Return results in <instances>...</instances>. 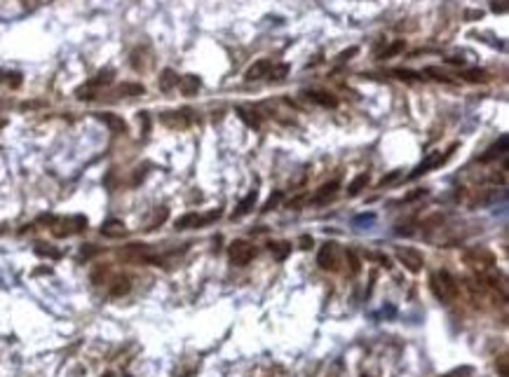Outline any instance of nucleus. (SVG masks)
I'll use <instances>...</instances> for the list:
<instances>
[{"mask_svg":"<svg viewBox=\"0 0 509 377\" xmlns=\"http://www.w3.org/2000/svg\"><path fill=\"white\" fill-rule=\"evenodd\" d=\"M505 153H507V136H500V141H498V143H493L491 148H488V150L479 157V162H483V164H486V162H493V160H498V157H502Z\"/></svg>","mask_w":509,"mask_h":377,"instance_id":"ddd939ff","label":"nucleus"},{"mask_svg":"<svg viewBox=\"0 0 509 377\" xmlns=\"http://www.w3.org/2000/svg\"><path fill=\"white\" fill-rule=\"evenodd\" d=\"M87 230V218L85 215H68V218H54L52 232L54 237H71V234L85 232Z\"/></svg>","mask_w":509,"mask_h":377,"instance_id":"f03ea898","label":"nucleus"},{"mask_svg":"<svg viewBox=\"0 0 509 377\" xmlns=\"http://www.w3.org/2000/svg\"><path fill=\"white\" fill-rule=\"evenodd\" d=\"M108 279H110V269H108V267H97L94 272H92V281H94V284H99V286H101V284H106Z\"/></svg>","mask_w":509,"mask_h":377,"instance_id":"7c9ffc66","label":"nucleus"},{"mask_svg":"<svg viewBox=\"0 0 509 377\" xmlns=\"http://www.w3.org/2000/svg\"><path fill=\"white\" fill-rule=\"evenodd\" d=\"M153 63L151 59V52H148V47H139V49H134L132 52V66H134L136 71H148V66Z\"/></svg>","mask_w":509,"mask_h":377,"instance_id":"4468645a","label":"nucleus"},{"mask_svg":"<svg viewBox=\"0 0 509 377\" xmlns=\"http://www.w3.org/2000/svg\"><path fill=\"white\" fill-rule=\"evenodd\" d=\"M338 180H331V183H326V185H322L319 188V192L314 195V202H326L329 197H333L336 195V190H338Z\"/></svg>","mask_w":509,"mask_h":377,"instance_id":"5701e85b","label":"nucleus"},{"mask_svg":"<svg viewBox=\"0 0 509 377\" xmlns=\"http://www.w3.org/2000/svg\"><path fill=\"white\" fill-rule=\"evenodd\" d=\"M256 202H258V192L256 190H251L247 197L242 199L240 204H237V209L232 211V220H237V218H244L247 213H251L254 211V207H256Z\"/></svg>","mask_w":509,"mask_h":377,"instance_id":"9d476101","label":"nucleus"},{"mask_svg":"<svg viewBox=\"0 0 509 377\" xmlns=\"http://www.w3.org/2000/svg\"><path fill=\"white\" fill-rule=\"evenodd\" d=\"M345 258H348V262H350V269H352V274H357L359 269H361V262H359V258L355 255V251H348V253H345Z\"/></svg>","mask_w":509,"mask_h":377,"instance_id":"72a5a7b5","label":"nucleus"},{"mask_svg":"<svg viewBox=\"0 0 509 377\" xmlns=\"http://www.w3.org/2000/svg\"><path fill=\"white\" fill-rule=\"evenodd\" d=\"M270 68H272V63H270L268 59H260V61H256L249 71H247V80H260V78H268Z\"/></svg>","mask_w":509,"mask_h":377,"instance_id":"2eb2a0df","label":"nucleus"},{"mask_svg":"<svg viewBox=\"0 0 509 377\" xmlns=\"http://www.w3.org/2000/svg\"><path fill=\"white\" fill-rule=\"evenodd\" d=\"M429 286H432V293H434L441 302H453L458 297V281L446 269L434 272V274L429 277Z\"/></svg>","mask_w":509,"mask_h":377,"instance_id":"f257e3e1","label":"nucleus"},{"mask_svg":"<svg viewBox=\"0 0 509 377\" xmlns=\"http://www.w3.org/2000/svg\"><path fill=\"white\" fill-rule=\"evenodd\" d=\"M115 94L117 96H141L143 84H139V82H122L115 89Z\"/></svg>","mask_w":509,"mask_h":377,"instance_id":"412c9836","label":"nucleus"},{"mask_svg":"<svg viewBox=\"0 0 509 377\" xmlns=\"http://www.w3.org/2000/svg\"><path fill=\"white\" fill-rule=\"evenodd\" d=\"M305 96H307L310 101H314V103L324 106V108H336V106H338V101L333 99L331 94H326V91H307Z\"/></svg>","mask_w":509,"mask_h":377,"instance_id":"aec40b11","label":"nucleus"},{"mask_svg":"<svg viewBox=\"0 0 509 377\" xmlns=\"http://www.w3.org/2000/svg\"><path fill=\"white\" fill-rule=\"evenodd\" d=\"M397 260L402 262V265L408 269L411 274H418L420 269H422V265H425V258H422V253L415 251V249H411V246L397 249Z\"/></svg>","mask_w":509,"mask_h":377,"instance_id":"423d86ee","label":"nucleus"},{"mask_svg":"<svg viewBox=\"0 0 509 377\" xmlns=\"http://www.w3.org/2000/svg\"><path fill=\"white\" fill-rule=\"evenodd\" d=\"M179 84V75L171 71V68H164L162 71V75H160V89L162 91H169V89H174Z\"/></svg>","mask_w":509,"mask_h":377,"instance_id":"4be33fe9","label":"nucleus"},{"mask_svg":"<svg viewBox=\"0 0 509 377\" xmlns=\"http://www.w3.org/2000/svg\"><path fill=\"white\" fill-rule=\"evenodd\" d=\"M237 115H240L242 122H244L247 126H251V129H258L260 126V115L256 113V110H251V108L240 106L237 108Z\"/></svg>","mask_w":509,"mask_h":377,"instance_id":"a211bd4d","label":"nucleus"},{"mask_svg":"<svg viewBox=\"0 0 509 377\" xmlns=\"http://www.w3.org/2000/svg\"><path fill=\"white\" fill-rule=\"evenodd\" d=\"M399 176H402V171H392V173H387V176L380 178V185H390V183H394Z\"/></svg>","mask_w":509,"mask_h":377,"instance_id":"ea45409f","label":"nucleus"},{"mask_svg":"<svg viewBox=\"0 0 509 377\" xmlns=\"http://www.w3.org/2000/svg\"><path fill=\"white\" fill-rule=\"evenodd\" d=\"M162 122L171 129H183L190 125V110H174V113H162Z\"/></svg>","mask_w":509,"mask_h":377,"instance_id":"1a4fd4ad","label":"nucleus"},{"mask_svg":"<svg viewBox=\"0 0 509 377\" xmlns=\"http://www.w3.org/2000/svg\"><path fill=\"white\" fill-rule=\"evenodd\" d=\"M101 234L103 237H108V239H120V237H125L127 234V227L122 220H115V218H110V220H106V223L101 225Z\"/></svg>","mask_w":509,"mask_h":377,"instance_id":"9b49d317","label":"nucleus"},{"mask_svg":"<svg viewBox=\"0 0 509 377\" xmlns=\"http://www.w3.org/2000/svg\"><path fill=\"white\" fill-rule=\"evenodd\" d=\"M392 75H397L399 80H420V73L415 71H392Z\"/></svg>","mask_w":509,"mask_h":377,"instance_id":"c9c22d12","label":"nucleus"},{"mask_svg":"<svg viewBox=\"0 0 509 377\" xmlns=\"http://www.w3.org/2000/svg\"><path fill=\"white\" fill-rule=\"evenodd\" d=\"M286 73H289V66H286V63H282V66H272L270 73H268V78L270 80H284Z\"/></svg>","mask_w":509,"mask_h":377,"instance_id":"2f4dec72","label":"nucleus"},{"mask_svg":"<svg viewBox=\"0 0 509 377\" xmlns=\"http://www.w3.org/2000/svg\"><path fill=\"white\" fill-rule=\"evenodd\" d=\"M453 150H456V145H453V148H451L446 155H441V153H429L427 157H425V160L420 162L418 167L411 171V176H408V178H418V176H422V173H427L429 169H437L439 164H444V162L451 157V153H453Z\"/></svg>","mask_w":509,"mask_h":377,"instance_id":"0eeeda50","label":"nucleus"},{"mask_svg":"<svg viewBox=\"0 0 509 377\" xmlns=\"http://www.w3.org/2000/svg\"><path fill=\"white\" fill-rule=\"evenodd\" d=\"M364 377H366V375H364Z\"/></svg>","mask_w":509,"mask_h":377,"instance_id":"49530a36","label":"nucleus"},{"mask_svg":"<svg viewBox=\"0 0 509 377\" xmlns=\"http://www.w3.org/2000/svg\"><path fill=\"white\" fill-rule=\"evenodd\" d=\"M0 232H2V227H0Z\"/></svg>","mask_w":509,"mask_h":377,"instance_id":"a18cd8bd","label":"nucleus"},{"mask_svg":"<svg viewBox=\"0 0 509 377\" xmlns=\"http://www.w3.org/2000/svg\"><path fill=\"white\" fill-rule=\"evenodd\" d=\"M425 75H434V80H441V82H451L448 80V75L444 71H439V68H434V66H429V68H425Z\"/></svg>","mask_w":509,"mask_h":377,"instance_id":"e433bc0d","label":"nucleus"},{"mask_svg":"<svg viewBox=\"0 0 509 377\" xmlns=\"http://www.w3.org/2000/svg\"><path fill=\"white\" fill-rule=\"evenodd\" d=\"M268 246H270V253H275L279 260H284L286 255L291 253V244H286V242H270Z\"/></svg>","mask_w":509,"mask_h":377,"instance_id":"cd10ccee","label":"nucleus"},{"mask_svg":"<svg viewBox=\"0 0 509 377\" xmlns=\"http://www.w3.org/2000/svg\"><path fill=\"white\" fill-rule=\"evenodd\" d=\"M113 75H115V71H113V68H103V71H99L97 75H94V78L87 82V84H90L92 89L99 91L101 87H108V84L113 82Z\"/></svg>","mask_w":509,"mask_h":377,"instance_id":"dca6fc26","label":"nucleus"},{"mask_svg":"<svg viewBox=\"0 0 509 377\" xmlns=\"http://www.w3.org/2000/svg\"><path fill=\"white\" fill-rule=\"evenodd\" d=\"M97 253H99L97 246H92V244H87V246H82L80 258H82V260H87V258H92V255H97Z\"/></svg>","mask_w":509,"mask_h":377,"instance_id":"4c0bfd02","label":"nucleus"},{"mask_svg":"<svg viewBox=\"0 0 509 377\" xmlns=\"http://www.w3.org/2000/svg\"><path fill=\"white\" fill-rule=\"evenodd\" d=\"M464 17H467V19H481V17H483V12H481V9H479V12H476V9H472V12H467Z\"/></svg>","mask_w":509,"mask_h":377,"instance_id":"37998d69","label":"nucleus"},{"mask_svg":"<svg viewBox=\"0 0 509 377\" xmlns=\"http://www.w3.org/2000/svg\"><path fill=\"white\" fill-rule=\"evenodd\" d=\"M495 366H498V370H500V377H509V359H507V354H502Z\"/></svg>","mask_w":509,"mask_h":377,"instance_id":"f704fd0d","label":"nucleus"},{"mask_svg":"<svg viewBox=\"0 0 509 377\" xmlns=\"http://www.w3.org/2000/svg\"><path fill=\"white\" fill-rule=\"evenodd\" d=\"M228 253H230L232 265H237V267H244V265H249V262L254 260V255H256V249H254L249 242H244V239H235V242L230 244Z\"/></svg>","mask_w":509,"mask_h":377,"instance_id":"39448f33","label":"nucleus"},{"mask_svg":"<svg viewBox=\"0 0 509 377\" xmlns=\"http://www.w3.org/2000/svg\"><path fill=\"white\" fill-rule=\"evenodd\" d=\"M366 185H368V173H359L357 178L348 185V195H350V197H355V195H359V192L366 188Z\"/></svg>","mask_w":509,"mask_h":377,"instance_id":"b1692460","label":"nucleus"},{"mask_svg":"<svg viewBox=\"0 0 509 377\" xmlns=\"http://www.w3.org/2000/svg\"><path fill=\"white\" fill-rule=\"evenodd\" d=\"M179 87L186 96H193V94H197V89L202 87V82H200L197 75H186V78H181L179 80Z\"/></svg>","mask_w":509,"mask_h":377,"instance_id":"6ab92c4d","label":"nucleus"},{"mask_svg":"<svg viewBox=\"0 0 509 377\" xmlns=\"http://www.w3.org/2000/svg\"><path fill=\"white\" fill-rule=\"evenodd\" d=\"M373 220H375V213H361L355 218V225H368V223H373Z\"/></svg>","mask_w":509,"mask_h":377,"instance_id":"58836bf2","label":"nucleus"},{"mask_svg":"<svg viewBox=\"0 0 509 377\" xmlns=\"http://www.w3.org/2000/svg\"><path fill=\"white\" fill-rule=\"evenodd\" d=\"M446 61H448V63H453V66H462L464 59H458V56H448Z\"/></svg>","mask_w":509,"mask_h":377,"instance_id":"c03bdc74","label":"nucleus"},{"mask_svg":"<svg viewBox=\"0 0 509 377\" xmlns=\"http://www.w3.org/2000/svg\"><path fill=\"white\" fill-rule=\"evenodd\" d=\"M462 260H464V265H469V267L479 269V272H486V269H491L493 265H495V253L483 249V246H479V249H472V251H464Z\"/></svg>","mask_w":509,"mask_h":377,"instance_id":"7ed1b4c3","label":"nucleus"},{"mask_svg":"<svg viewBox=\"0 0 509 377\" xmlns=\"http://www.w3.org/2000/svg\"><path fill=\"white\" fill-rule=\"evenodd\" d=\"M120 258L127 262H136V265H146V262H157V258L153 255V251L146 244H129L120 251Z\"/></svg>","mask_w":509,"mask_h":377,"instance_id":"20e7f679","label":"nucleus"},{"mask_svg":"<svg viewBox=\"0 0 509 377\" xmlns=\"http://www.w3.org/2000/svg\"><path fill=\"white\" fill-rule=\"evenodd\" d=\"M129 279L127 277H117V279H113V286H110V293L115 297H120V295H127L129 293Z\"/></svg>","mask_w":509,"mask_h":377,"instance_id":"393cba45","label":"nucleus"},{"mask_svg":"<svg viewBox=\"0 0 509 377\" xmlns=\"http://www.w3.org/2000/svg\"><path fill=\"white\" fill-rule=\"evenodd\" d=\"M97 117L108 126V129H110V131H115V134H125V131H127V122L122 120V117L113 115V113H99Z\"/></svg>","mask_w":509,"mask_h":377,"instance_id":"f8f14e48","label":"nucleus"},{"mask_svg":"<svg viewBox=\"0 0 509 377\" xmlns=\"http://www.w3.org/2000/svg\"><path fill=\"white\" fill-rule=\"evenodd\" d=\"M36 255H40V258H52V260H59V258H61V251H59V249H52L50 244H38V246H36Z\"/></svg>","mask_w":509,"mask_h":377,"instance_id":"bb28decb","label":"nucleus"},{"mask_svg":"<svg viewBox=\"0 0 509 377\" xmlns=\"http://www.w3.org/2000/svg\"><path fill=\"white\" fill-rule=\"evenodd\" d=\"M404 49V40H397V42H392L390 47H385L383 52L378 54V59H390V56H394V54H399Z\"/></svg>","mask_w":509,"mask_h":377,"instance_id":"c756f323","label":"nucleus"},{"mask_svg":"<svg viewBox=\"0 0 509 377\" xmlns=\"http://www.w3.org/2000/svg\"><path fill=\"white\" fill-rule=\"evenodd\" d=\"M317 262H319V267H322V269H331V272H336V269L340 267L338 246H336L333 242L324 244L322 251H319V255H317Z\"/></svg>","mask_w":509,"mask_h":377,"instance_id":"6e6552de","label":"nucleus"},{"mask_svg":"<svg viewBox=\"0 0 509 377\" xmlns=\"http://www.w3.org/2000/svg\"><path fill=\"white\" fill-rule=\"evenodd\" d=\"M357 54V47H350V49H345V52L338 54V61H348L350 56H355Z\"/></svg>","mask_w":509,"mask_h":377,"instance_id":"a19ab883","label":"nucleus"},{"mask_svg":"<svg viewBox=\"0 0 509 377\" xmlns=\"http://www.w3.org/2000/svg\"><path fill=\"white\" fill-rule=\"evenodd\" d=\"M174 227H176V230H193V227H202V215H197V213H183L181 218H176Z\"/></svg>","mask_w":509,"mask_h":377,"instance_id":"f3484780","label":"nucleus"},{"mask_svg":"<svg viewBox=\"0 0 509 377\" xmlns=\"http://www.w3.org/2000/svg\"><path fill=\"white\" fill-rule=\"evenodd\" d=\"M167 215H169V211H167L164 207L157 209V211H155V215H153L151 220H148V225H146V230H155V227H160V225L164 223V220H167Z\"/></svg>","mask_w":509,"mask_h":377,"instance_id":"c85d7f7f","label":"nucleus"},{"mask_svg":"<svg viewBox=\"0 0 509 377\" xmlns=\"http://www.w3.org/2000/svg\"><path fill=\"white\" fill-rule=\"evenodd\" d=\"M282 197H284L282 192H275V195H272V197L263 204V209H260V211H263V213H268V211H272V209H277V204L282 202Z\"/></svg>","mask_w":509,"mask_h":377,"instance_id":"473e14b6","label":"nucleus"},{"mask_svg":"<svg viewBox=\"0 0 509 377\" xmlns=\"http://www.w3.org/2000/svg\"><path fill=\"white\" fill-rule=\"evenodd\" d=\"M312 246V237H301V249H310Z\"/></svg>","mask_w":509,"mask_h":377,"instance_id":"79ce46f5","label":"nucleus"},{"mask_svg":"<svg viewBox=\"0 0 509 377\" xmlns=\"http://www.w3.org/2000/svg\"><path fill=\"white\" fill-rule=\"evenodd\" d=\"M462 78L467 82H488L491 80L488 73L483 71V68H469V71H462Z\"/></svg>","mask_w":509,"mask_h":377,"instance_id":"a878e982","label":"nucleus"}]
</instances>
